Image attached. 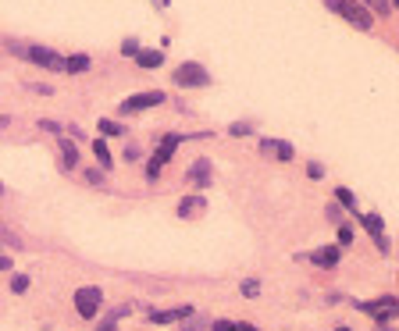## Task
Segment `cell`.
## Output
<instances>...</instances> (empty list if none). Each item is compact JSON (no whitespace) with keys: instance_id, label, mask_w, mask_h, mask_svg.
Here are the masks:
<instances>
[{"instance_id":"6da1fadb","label":"cell","mask_w":399,"mask_h":331,"mask_svg":"<svg viewBox=\"0 0 399 331\" xmlns=\"http://www.w3.org/2000/svg\"><path fill=\"white\" fill-rule=\"evenodd\" d=\"M11 50L18 54V57H29L33 65H40V68H47V72H65V57H61L57 50H50V47H40V43H11Z\"/></svg>"},{"instance_id":"7a4b0ae2","label":"cell","mask_w":399,"mask_h":331,"mask_svg":"<svg viewBox=\"0 0 399 331\" xmlns=\"http://www.w3.org/2000/svg\"><path fill=\"white\" fill-rule=\"evenodd\" d=\"M324 4L335 11V15H339V18H346L350 25H357V29H363V33H367V29H371L375 25V18H371V11H367L363 4H357V0H324Z\"/></svg>"},{"instance_id":"3957f363","label":"cell","mask_w":399,"mask_h":331,"mask_svg":"<svg viewBox=\"0 0 399 331\" xmlns=\"http://www.w3.org/2000/svg\"><path fill=\"white\" fill-rule=\"evenodd\" d=\"M171 82H175V86H182V89H200V86H210V75H207V68H203V65L186 61V65H178V68H175Z\"/></svg>"},{"instance_id":"277c9868","label":"cell","mask_w":399,"mask_h":331,"mask_svg":"<svg viewBox=\"0 0 399 331\" xmlns=\"http://www.w3.org/2000/svg\"><path fill=\"white\" fill-rule=\"evenodd\" d=\"M100 303H104V292H100L97 285H86V289L75 292V310H79V317H86V321H93V317L100 314Z\"/></svg>"},{"instance_id":"5b68a950","label":"cell","mask_w":399,"mask_h":331,"mask_svg":"<svg viewBox=\"0 0 399 331\" xmlns=\"http://www.w3.org/2000/svg\"><path fill=\"white\" fill-rule=\"evenodd\" d=\"M157 104H164V93H161V89H146V93L129 97L118 111H121V114H136V111H150V107H157Z\"/></svg>"},{"instance_id":"8992f818","label":"cell","mask_w":399,"mask_h":331,"mask_svg":"<svg viewBox=\"0 0 399 331\" xmlns=\"http://www.w3.org/2000/svg\"><path fill=\"white\" fill-rule=\"evenodd\" d=\"M357 310H363V314H371L375 321L389 324V321L399 314V303H396L392 296H385V299H375V303H357Z\"/></svg>"},{"instance_id":"52a82bcc","label":"cell","mask_w":399,"mask_h":331,"mask_svg":"<svg viewBox=\"0 0 399 331\" xmlns=\"http://www.w3.org/2000/svg\"><path fill=\"white\" fill-rule=\"evenodd\" d=\"M186 178H189L193 186L207 189V186H210V178H214V168H210V161H207V157L193 161V164H189V171H186Z\"/></svg>"},{"instance_id":"ba28073f","label":"cell","mask_w":399,"mask_h":331,"mask_svg":"<svg viewBox=\"0 0 399 331\" xmlns=\"http://www.w3.org/2000/svg\"><path fill=\"white\" fill-rule=\"evenodd\" d=\"M203 210H207V200H203L200 193H193V196H186V200L178 203V218H182V221H193V218L203 214Z\"/></svg>"},{"instance_id":"9c48e42d","label":"cell","mask_w":399,"mask_h":331,"mask_svg":"<svg viewBox=\"0 0 399 331\" xmlns=\"http://www.w3.org/2000/svg\"><path fill=\"white\" fill-rule=\"evenodd\" d=\"M260 154H267V157H282V161H289L296 150H292V143H282V139H260Z\"/></svg>"},{"instance_id":"30bf717a","label":"cell","mask_w":399,"mask_h":331,"mask_svg":"<svg viewBox=\"0 0 399 331\" xmlns=\"http://www.w3.org/2000/svg\"><path fill=\"white\" fill-rule=\"evenodd\" d=\"M57 146H61V164H65V171H72L75 164H79V150H75V143L72 139H65V136H57Z\"/></svg>"},{"instance_id":"8fae6325","label":"cell","mask_w":399,"mask_h":331,"mask_svg":"<svg viewBox=\"0 0 399 331\" xmlns=\"http://www.w3.org/2000/svg\"><path fill=\"white\" fill-rule=\"evenodd\" d=\"M193 307H178V310H157V314H150L153 324H171V321H182V317H189Z\"/></svg>"},{"instance_id":"7c38bea8","label":"cell","mask_w":399,"mask_h":331,"mask_svg":"<svg viewBox=\"0 0 399 331\" xmlns=\"http://www.w3.org/2000/svg\"><path fill=\"white\" fill-rule=\"evenodd\" d=\"M339 253H343V246H324V250H318L311 260H314L318 267H335V264H339Z\"/></svg>"},{"instance_id":"4fadbf2b","label":"cell","mask_w":399,"mask_h":331,"mask_svg":"<svg viewBox=\"0 0 399 331\" xmlns=\"http://www.w3.org/2000/svg\"><path fill=\"white\" fill-rule=\"evenodd\" d=\"M89 54H72V57H65V72L68 75H82V72H89Z\"/></svg>"},{"instance_id":"5bb4252c","label":"cell","mask_w":399,"mask_h":331,"mask_svg":"<svg viewBox=\"0 0 399 331\" xmlns=\"http://www.w3.org/2000/svg\"><path fill=\"white\" fill-rule=\"evenodd\" d=\"M136 61H139V68H161L164 65V54L161 50H139Z\"/></svg>"},{"instance_id":"9a60e30c","label":"cell","mask_w":399,"mask_h":331,"mask_svg":"<svg viewBox=\"0 0 399 331\" xmlns=\"http://www.w3.org/2000/svg\"><path fill=\"white\" fill-rule=\"evenodd\" d=\"M93 154H97L100 168H114V157H111V150H107V143H104V139H97V143H93Z\"/></svg>"},{"instance_id":"2e32d148","label":"cell","mask_w":399,"mask_h":331,"mask_svg":"<svg viewBox=\"0 0 399 331\" xmlns=\"http://www.w3.org/2000/svg\"><path fill=\"white\" fill-rule=\"evenodd\" d=\"M360 225H363L367 232H371V235H385V225H382V218H378V214H363V218H360Z\"/></svg>"},{"instance_id":"e0dca14e","label":"cell","mask_w":399,"mask_h":331,"mask_svg":"<svg viewBox=\"0 0 399 331\" xmlns=\"http://www.w3.org/2000/svg\"><path fill=\"white\" fill-rule=\"evenodd\" d=\"M100 136H125V129L118 122H111V118H100Z\"/></svg>"},{"instance_id":"ac0fdd59","label":"cell","mask_w":399,"mask_h":331,"mask_svg":"<svg viewBox=\"0 0 399 331\" xmlns=\"http://www.w3.org/2000/svg\"><path fill=\"white\" fill-rule=\"evenodd\" d=\"M335 203L346 207V210H353V207H357V196H353L350 189H339V193H335Z\"/></svg>"},{"instance_id":"d6986e66","label":"cell","mask_w":399,"mask_h":331,"mask_svg":"<svg viewBox=\"0 0 399 331\" xmlns=\"http://www.w3.org/2000/svg\"><path fill=\"white\" fill-rule=\"evenodd\" d=\"M253 132V125H247V122H235L232 129H228V136H235V139H242V136H250Z\"/></svg>"},{"instance_id":"ffe728a7","label":"cell","mask_w":399,"mask_h":331,"mask_svg":"<svg viewBox=\"0 0 399 331\" xmlns=\"http://www.w3.org/2000/svg\"><path fill=\"white\" fill-rule=\"evenodd\" d=\"M257 292H260V282H257V278H247V282H242V296H250V299H253Z\"/></svg>"},{"instance_id":"44dd1931","label":"cell","mask_w":399,"mask_h":331,"mask_svg":"<svg viewBox=\"0 0 399 331\" xmlns=\"http://www.w3.org/2000/svg\"><path fill=\"white\" fill-rule=\"evenodd\" d=\"M367 4L375 8V15H378V18H385V15L392 11V8H389V0H367Z\"/></svg>"},{"instance_id":"7402d4cb","label":"cell","mask_w":399,"mask_h":331,"mask_svg":"<svg viewBox=\"0 0 399 331\" xmlns=\"http://www.w3.org/2000/svg\"><path fill=\"white\" fill-rule=\"evenodd\" d=\"M29 289V275H15L11 278V292H25Z\"/></svg>"},{"instance_id":"603a6c76","label":"cell","mask_w":399,"mask_h":331,"mask_svg":"<svg viewBox=\"0 0 399 331\" xmlns=\"http://www.w3.org/2000/svg\"><path fill=\"white\" fill-rule=\"evenodd\" d=\"M353 243V228L350 225H339V246H350Z\"/></svg>"},{"instance_id":"cb8c5ba5","label":"cell","mask_w":399,"mask_h":331,"mask_svg":"<svg viewBox=\"0 0 399 331\" xmlns=\"http://www.w3.org/2000/svg\"><path fill=\"white\" fill-rule=\"evenodd\" d=\"M210 331H239V324H232V321H214Z\"/></svg>"},{"instance_id":"d4e9b609","label":"cell","mask_w":399,"mask_h":331,"mask_svg":"<svg viewBox=\"0 0 399 331\" xmlns=\"http://www.w3.org/2000/svg\"><path fill=\"white\" fill-rule=\"evenodd\" d=\"M40 129H43V132H50V136H61V125H57V122H50V118H43Z\"/></svg>"},{"instance_id":"484cf974","label":"cell","mask_w":399,"mask_h":331,"mask_svg":"<svg viewBox=\"0 0 399 331\" xmlns=\"http://www.w3.org/2000/svg\"><path fill=\"white\" fill-rule=\"evenodd\" d=\"M328 221L343 225V210H339V203H331V207H328Z\"/></svg>"},{"instance_id":"4316f807","label":"cell","mask_w":399,"mask_h":331,"mask_svg":"<svg viewBox=\"0 0 399 331\" xmlns=\"http://www.w3.org/2000/svg\"><path fill=\"white\" fill-rule=\"evenodd\" d=\"M121 54H129V57H136V54H139V43H136V40H125V47H121Z\"/></svg>"},{"instance_id":"83f0119b","label":"cell","mask_w":399,"mask_h":331,"mask_svg":"<svg viewBox=\"0 0 399 331\" xmlns=\"http://www.w3.org/2000/svg\"><path fill=\"white\" fill-rule=\"evenodd\" d=\"M306 175H311V178H321V175H324V168H321V164H314V161H311V164H306Z\"/></svg>"},{"instance_id":"f1b7e54d","label":"cell","mask_w":399,"mask_h":331,"mask_svg":"<svg viewBox=\"0 0 399 331\" xmlns=\"http://www.w3.org/2000/svg\"><path fill=\"white\" fill-rule=\"evenodd\" d=\"M86 182H93V186H100V182H104V175H100V171H86Z\"/></svg>"},{"instance_id":"f546056e","label":"cell","mask_w":399,"mask_h":331,"mask_svg":"<svg viewBox=\"0 0 399 331\" xmlns=\"http://www.w3.org/2000/svg\"><path fill=\"white\" fill-rule=\"evenodd\" d=\"M29 89H33V93H43V97L50 93V86H43V82H33V86H29Z\"/></svg>"},{"instance_id":"4dcf8cb0","label":"cell","mask_w":399,"mask_h":331,"mask_svg":"<svg viewBox=\"0 0 399 331\" xmlns=\"http://www.w3.org/2000/svg\"><path fill=\"white\" fill-rule=\"evenodd\" d=\"M139 157V146H125V161H136Z\"/></svg>"},{"instance_id":"1f68e13d","label":"cell","mask_w":399,"mask_h":331,"mask_svg":"<svg viewBox=\"0 0 399 331\" xmlns=\"http://www.w3.org/2000/svg\"><path fill=\"white\" fill-rule=\"evenodd\" d=\"M0 271H11V257H4V253H0Z\"/></svg>"},{"instance_id":"d6a6232c","label":"cell","mask_w":399,"mask_h":331,"mask_svg":"<svg viewBox=\"0 0 399 331\" xmlns=\"http://www.w3.org/2000/svg\"><path fill=\"white\" fill-rule=\"evenodd\" d=\"M8 125H11V118H8V114H0V129H8Z\"/></svg>"},{"instance_id":"836d02e7","label":"cell","mask_w":399,"mask_h":331,"mask_svg":"<svg viewBox=\"0 0 399 331\" xmlns=\"http://www.w3.org/2000/svg\"><path fill=\"white\" fill-rule=\"evenodd\" d=\"M182 331H207V328H203V324H200V328H196V324H186V328H182Z\"/></svg>"},{"instance_id":"e575fe53","label":"cell","mask_w":399,"mask_h":331,"mask_svg":"<svg viewBox=\"0 0 399 331\" xmlns=\"http://www.w3.org/2000/svg\"><path fill=\"white\" fill-rule=\"evenodd\" d=\"M239 331H257L253 324H239Z\"/></svg>"},{"instance_id":"d590c367","label":"cell","mask_w":399,"mask_h":331,"mask_svg":"<svg viewBox=\"0 0 399 331\" xmlns=\"http://www.w3.org/2000/svg\"><path fill=\"white\" fill-rule=\"evenodd\" d=\"M335 331H353V328H346V324H339V328H335Z\"/></svg>"},{"instance_id":"8d00e7d4","label":"cell","mask_w":399,"mask_h":331,"mask_svg":"<svg viewBox=\"0 0 399 331\" xmlns=\"http://www.w3.org/2000/svg\"><path fill=\"white\" fill-rule=\"evenodd\" d=\"M0 196H4V182H0Z\"/></svg>"}]
</instances>
